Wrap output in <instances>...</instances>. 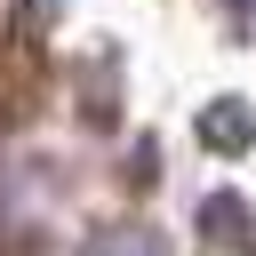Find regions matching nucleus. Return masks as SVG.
I'll use <instances>...</instances> for the list:
<instances>
[{"label": "nucleus", "mask_w": 256, "mask_h": 256, "mask_svg": "<svg viewBox=\"0 0 256 256\" xmlns=\"http://www.w3.org/2000/svg\"><path fill=\"white\" fill-rule=\"evenodd\" d=\"M80 256H168L144 224H104V232H88V248Z\"/></svg>", "instance_id": "obj_1"}]
</instances>
